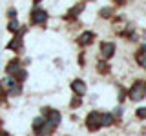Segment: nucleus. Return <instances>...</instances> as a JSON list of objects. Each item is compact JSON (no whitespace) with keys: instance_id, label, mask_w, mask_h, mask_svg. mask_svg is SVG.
Here are the masks:
<instances>
[{"instance_id":"nucleus-10","label":"nucleus","mask_w":146,"mask_h":136,"mask_svg":"<svg viewBox=\"0 0 146 136\" xmlns=\"http://www.w3.org/2000/svg\"><path fill=\"white\" fill-rule=\"evenodd\" d=\"M113 124V116L111 114H102V118H100V125H111Z\"/></svg>"},{"instance_id":"nucleus-20","label":"nucleus","mask_w":146,"mask_h":136,"mask_svg":"<svg viewBox=\"0 0 146 136\" xmlns=\"http://www.w3.org/2000/svg\"><path fill=\"white\" fill-rule=\"evenodd\" d=\"M79 103H80V100H79V98H75V100H73V102H71V105L75 107V105H79Z\"/></svg>"},{"instance_id":"nucleus-18","label":"nucleus","mask_w":146,"mask_h":136,"mask_svg":"<svg viewBox=\"0 0 146 136\" xmlns=\"http://www.w3.org/2000/svg\"><path fill=\"white\" fill-rule=\"evenodd\" d=\"M99 71H100V73L108 71V65H106V63H102V62H100V63H99Z\"/></svg>"},{"instance_id":"nucleus-14","label":"nucleus","mask_w":146,"mask_h":136,"mask_svg":"<svg viewBox=\"0 0 146 136\" xmlns=\"http://www.w3.org/2000/svg\"><path fill=\"white\" fill-rule=\"evenodd\" d=\"M9 47H11V49H17V47H20V38H15L11 44H9Z\"/></svg>"},{"instance_id":"nucleus-4","label":"nucleus","mask_w":146,"mask_h":136,"mask_svg":"<svg viewBox=\"0 0 146 136\" xmlns=\"http://www.w3.org/2000/svg\"><path fill=\"white\" fill-rule=\"evenodd\" d=\"M100 53H102V56H104V58L113 56V53H115V44H111V42H104L102 45H100Z\"/></svg>"},{"instance_id":"nucleus-17","label":"nucleus","mask_w":146,"mask_h":136,"mask_svg":"<svg viewBox=\"0 0 146 136\" xmlns=\"http://www.w3.org/2000/svg\"><path fill=\"white\" fill-rule=\"evenodd\" d=\"M80 11H82V6H77V7H73V9H71L70 15H71V16H73V15H79Z\"/></svg>"},{"instance_id":"nucleus-1","label":"nucleus","mask_w":146,"mask_h":136,"mask_svg":"<svg viewBox=\"0 0 146 136\" xmlns=\"http://www.w3.org/2000/svg\"><path fill=\"white\" fill-rule=\"evenodd\" d=\"M146 96V82H135V85L130 89V98L131 100H141Z\"/></svg>"},{"instance_id":"nucleus-5","label":"nucleus","mask_w":146,"mask_h":136,"mask_svg":"<svg viewBox=\"0 0 146 136\" xmlns=\"http://www.w3.org/2000/svg\"><path fill=\"white\" fill-rule=\"evenodd\" d=\"M71 89L75 91L79 96H82V94L86 93V85H84V82H82V80H75V82L71 84Z\"/></svg>"},{"instance_id":"nucleus-9","label":"nucleus","mask_w":146,"mask_h":136,"mask_svg":"<svg viewBox=\"0 0 146 136\" xmlns=\"http://www.w3.org/2000/svg\"><path fill=\"white\" fill-rule=\"evenodd\" d=\"M55 129V125L51 124V122H46V124H44V127H40V131H38V133H36V134H49V133H51V131Z\"/></svg>"},{"instance_id":"nucleus-12","label":"nucleus","mask_w":146,"mask_h":136,"mask_svg":"<svg viewBox=\"0 0 146 136\" xmlns=\"http://www.w3.org/2000/svg\"><path fill=\"white\" fill-rule=\"evenodd\" d=\"M42 125H44V120H42V118H35V122H33V129L36 131V133L40 131V127H42Z\"/></svg>"},{"instance_id":"nucleus-8","label":"nucleus","mask_w":146,"mask_h":136,"mask_svg":"<svg viewBox=\"0 0 146 136\" xmlns=\"http://www.w3.org/2000/svg\"><path fill=\"white\" fill-rule=\"evenodd\" d=\"M48 120L51 122L53 125H58V122H60V114H58L57 111H51V109H49V112H48Z\"/></svg>"},{"instance_id":"nucleus-21","label":"nucleus","mask_w":146,"mask_h":136,"mask_svg":"<svg viewBox=\"0 0 146 136\" xmlns=\"http://www.w3.org/2000/svg\"><path fill=\"white\" fill-rule=\"evenodd\" d=\"M36 2H40V0H36Z\"/></svg>"},{"instance_id":"nucleus-7","label":"nucleus","mask_w":146,"mask_h":136,"mask_svg":"<svg viewBox=\"0 0 146 136\" xmlns=\"http://www.w3.org/2000/svg\"><path fill=\"white\" fill-rule=\"evenodd\" d=\"M15 84H17V80H15V78H6V80H2L0 87H2V89H6L7 93H9V91L13 89V85H15Z\"/></svg>"},{"instance_id":"nucleus-19","label":"nucleus","mask_w":146,"mask_h":136,"mask_svg":"<svg viewBox=\"0 0 146 136\" xmlns=\"http://www.w3.org/2000/svg\"><path fill=\"white\" fill-rule=\"evenodd\" d=\"M121 114H122V109L117 107V109H115V116H121Z\"/></svg>"},{"instance_id":"nucleus-3","label":"nucleus","mask_w":146,"mask_h":136,"mask_svg":"<svg viewBox=\"0 0 146 136\" xmlns=\"http://www.w3.org/2000/svg\"><path fill=\"white\" fill-rule=\"evenodd\" d=\"M31 18H33L35 24H44V22L48 20V13H46L44 9H35L33 15H31Z\"/></svg>"},{"instance_id":"nucleus-11","label":"nucleus","mask_w":146,"mask_h":136,"mask_svg":"<svg viewBox=\"0 0 146 136\" xmlns=\"http://www.w3.org/2000/svg\"><path fill=\"white\" fill-rule=\"evenodd\" d=\"M13 75H15V78L17 80H26V76H27V73L24 71V69H20V67H18V69L13 73Z\"/></svg>"},{"instance_id":"nucleus-16","label":"nucleus","mask_w":146,"mask_h":136,"mask_svg":"<svg viewBox=\"0 0 146 136\" xmlns=\"http://www.w3.org/2000/svg\"><path fill=\"white\" fill-rule=\"evenodd\" d=\"M137 116H139V118H146V107H141L139 111H137Z\"/></svg>"},{"instance_id":"nucleus-2","label":"nucleus","mask_w":146,"mask_h":136,"mask_svg":"<svg viewBox=\"0 0 146 136\" xmlns=\"http://www.w3.org/2000/svg\"><path fill=\"white\" fill-rule=\"evenodd\" d=\"M100 118H102V114H99V112H91V114H88V118H86V124H88L90 129H99L100 127Z\"/></svg>"},{"instance_id":"nucleus-6","label":"nucleus","mask_w":146,"mask_h":136,"mask_svg":"<svg viewBox=\"0 0 146 136\" xmlns=\"http://www.w3.org/2000/svg\"><path fill=\"white\" fill-rule=\"evenodd\" d=\"M91 40H93V33H90V31H86V33H82L80 35V38H79V44L80 45H88Z\"/></svg>"},{"instance_id":"nucleus-13","label":"nucleus","mask_w":146,"mask_h":136,"mask_svg":"<svg viewBox=\"0 0 146 136\" xmlns=\"http://www.w3.org/2000/svg\"><path fill=\"white\" fill-rule=\"evenodd\" d=\"M18 22L17 20H13V22H9V31H18Z\"/></svg>"},{"instance_id":"nucleus-15","label":"nucleus","mask_w":146,"mask_h":136,"mask_svg":"<svg viewBox=\"0 0 146 136\" xmlns=\"http://www.w3.org/2000/svg\"><path fill=\"white\" fill-rule=\"evenodd\" d=\"M100 16H111V9H110V7H104L102 11H100Z\"/></svg>"}]
</instances>
